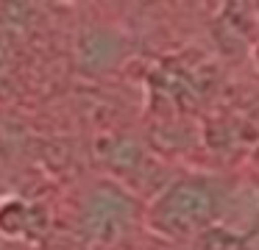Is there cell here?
<instances>
[{
	"mask_svg": "<svg viewBox=\"0 0 259 250\" xmlns=\"http://www.w3.org/2000/svg\"><path fill=\"white\" fill-rule=\"evenodd\" d=\"M214 211V197L201 183H179L173 186L153 211V222L170 236H187L209 222Z\"/></svg>",
	"mask_w": 259,
	"mask_h": 250,
	"instance_id": "6da1fadb",
	"label": "cell"
},
{
	"mask_svg": "<svg viewBox=\"0 0 259 250\" xmlns=\"http://www.w3.org/2000/svg\"><path fill=\"white\" fill-rule=\"evenodd\" d=\"M131 220V203L112 189H98L84 209V228L92 239L114 242L125 233Z\"/></svg>",
	"mask_w": 259,
	"mask_h": 250,
	"instance_id": "7a4b0ae2",
	"label": "cell"
},
{
	"mask_svg": "<svg viewBox=\"0 0 259 250\" xmlns=\"http://www.w3.org/2000/svg\"><path fill=\"white\" fill-rule=\"evenodd\" d=\"M114 50H117V42L109 33L87 31L81 36V64L87 70H101V67H106L114 59Z\"/></svg>",
	"mask_w": 259,
	"mask_h": 250,
	"instance_id": "3957f363",
	"label": "cell"
},
{
	"mask_svg": "<svg viewBox=\"0 0 259 250\" xmlns=\"http://www.w3.org/2000/svg\"><path fill=\"white\" fill-rule=\"evenodd\" d=\"M203 250H242V239L214 228V231H206V236H203Z\"/></svg>",
	"mask_w": 259,
	"mask_h": 250,
	"instance_id": "277c9868",
	"label": "cell"
},
{
	"mask_svg": "<svg viewBox=\"0 0 259 250\" xmlns=\"http://www.w3.org/2000/svg\"><path fill=\"white\" fill-rule=\"evenodd\" d=\"M25 217H28V211H25L20 203H6L3 209H0V228H3L6 233H17L20 231L17 222L25 220Z\"/></svg>",
	"mask_w": 259,
	"mask_h": 250,
	"instance_id": "5b68a950",
	"label": "cell"
},
{
	"mask_svg": "<svg viewBox=\"0 0 259 250\" xmlns=\"http://www.w3.org/2000/svg\"><path fill=\"white\" fill-rule=\"evenodd\" d=\"M137 156H140V153H137V147H134L131 142H120L117 147H114L112 161H114L117 167H131V164L137 161Z\"/></svg>",
	"mask_w": 259,
	"mask_h": 250,
	"instance_id": "8992f818",
	"label": "cell"
},
{
	"mask_svg": "<svg viewBox=\"0 0 259 250\" xmlns=\"http://www.w3.org/2000/svg\"><path fill=\"white\" fill-rule=\"evenodd\" d=\"M12 53H14V47H12V39H6V33L0 31V75L12 67Z\"/></svg>",
	"mask_w": 259,
	"mask_h": 250,
	"instance_id": "52a82bcc",
	"label": "cell"
}]
</instances>
